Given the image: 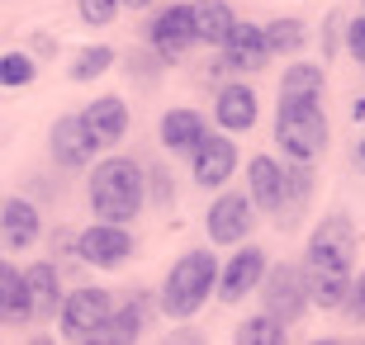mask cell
<instances>
[{
  "label": "cell",
  "mask_w": 365,
  "mask_h": 345,
  "mask_svg": "<svg viewBox=\"0 0 365 345\" xmlns=\"http://www.w3.org/2000/svg\"><path fill=\"white\" fill-rule=\"evenodd\" d=\"M247 180H252V203H257V208H275L280 213V203H284V171L271 156H252L247 161Z\"/></svg>",
  "instance_id": "e0dca14e"
},
{
  "label": "cell",
  "mask_w": 365,
  "mask_h": 345,
  "mask_svg": "<svg viewBox=\"0 0 365 345\" xmlns=\"http://www.w3.org/2000/svg\"><path fill=\"white\" fill-rule=\"evenodd\" d=\"M275 142L284 147L289 161L309 166V161L327 147L323 105H280V114H275Z\"/></svg>",
  "instance_id": "277c9868"
},
{
  "label": "cell",
  "mask_w": 365,
  "mask_h": 345,
  "mask_svg": "<svg viewBox=\"0 0 365 345\" xmlns=\"http://www.w3.org/2000/svg\"><path fill=\"white\" fill-rule=\"evenodd\" d=\"M346 48H351V57L365 67V19H356V24H346Z\"/></svg>",
  "instance_id": "f546056e"
},
{
  "label": "cell",
  "mask_w": 365,
  "mask_h": 345,
  "mask_svg": "<svg viewBox=\"0 0 365 345\" xmlns=\"http://www.w3.org/2000/svg\"><path fill=\"white\" fill-rule=\"evenodd\" d=\"M313 345H337V341H313Z\"/></svg>",
  "instance_id": "836d02e7"
},
{
  "label": "cell",
  "mask_w": 365,
  "mask_h": 345,
  "mask_svg": "<svg viewBox=\"0 0 365 345\" xmlns=\"http://www.w3.org/2000/svg\"><path fill=\"white\" fill-rule=\"evenodd\" d=\"M266 275H271V270H266V251H261V246H247V251H237V255H232V265L223 270L218 298H223V303H242L252 289L266 284Z\"/></svg>",
  "instance_id": "8fae6325"
},
{
  "label": "cell",
  "mask_w": 365,
  "mask_h": 345,
  "mask_svg": "<svg viewBox=\"0 0 365 345\" xmlns=\"http://www.w3.org/2000/svg\"><path fill=\"white\" fill-rule=\"evenodd\" d=\"M214 284H223V279H218L214 251H185L176 265H171L166 284H162V312L166 317H190V312H200Z\"/></svg>",
  "instance_id": "3957f363"
},
{
  "label": "cell",
  "mask_w": 365,
  "mask_h": 345,
  "mask_svg": "<svg viewBox=\"0 0 365 345\" xmlns=\"http://www.w3.org/2000/svg\"><path fill=\"white\" fill-rule=\"evenodd\" d=\"M76 251H81L86 265H95V270H114V265H123V260H128L133 241H128V232H123V227L95 223V227H86L81 237H76Z\"/></svg>",
  "instance_id": "ba28073f"
},
{
  "label": "cell",
  "mask_w": 365,
  "mask_h": 345,
  "mask_svg": "<svg viewBox=\"0 0 365 345\" xmlns=\"http://www.w3.org/2000/svg\"><path fill=\"white\" fill-rule=\"evenodd\" d=\"M0 80H5L10 90L29 85V80H34V57H24V53H5V62H0Z\"/></svg>",
  "instance_id": "4316f807"
},
{
  "label": "cell",
  "mask_w": 365,
  "mask_h": 345,
  "mask_svg": "<svg viewBox=\"0 0 365 345\" xmlns=\"http://www.w3.org/2000/svg\"><path fill=\"white\" fill-rule=\"evenodd\" d=\"M257 203L247 199V194H218L209 203V241L218 246H232V241H242L252 232V218H257Z\"/></svg>",
  "instance_id": "9c48e42d"
},
{
  "label": "cell",
  "mask_w": 365,
  "mask_h": 345,
  "mask_svg": "<svg viewBox=\"0 0 365 345\" xmlns=\"http://www.w3.org/2000/svg\"><path fill=\"white\" fill-rule=\"evenodd\" d=\"M0 237H5V251H24L38 241V208L24 199H5L0 208Z\"/></svg>",
  "instance_id": "9a60e30c"
},
{
  "label": "cell",
  "mask_w": 365,
  "mask_h": 345,
  "mask_svg": "<svg viewBox=\"0 0 365 345\" xmlns=\"http://www.w3.org/2000/svg\"><path fill=\"white\" fill-rule=\"evenodd\" d=\"M143 327H148V303H128V307H119L100 331L86 336L81 345H133L138 336H143Z\"/></svg>",
  "instance_id": "2e32d148"
},
{
  "label": "cell",
  "mask_w": 365,
  "mask_h": 345,
  "mask_svg": "<svg viewBox=\"0 0 365 345\" xmlns=\"http://www.w3.org/2000/svg\"><path fill=\"white\" fill-rule=\"evenodd\" d=\"M204 137L209 133H204V119L195 109H171L162 119V142L171 147V152H190V156H195V147H200Z\"/></svg>",
  "instance_id": "ffe728a7"
},
{
  "label": "cell",
  "mask_w": 365,
  "mask_h": 345,
  "mask_svg": "<svg viewBox=\"0 0 365 345\" xmlns=\"http://www.w3.org/2000/svg\"><path fill=\"white\" fill-rule=\"evenodd\" d=\"M232 166H237V147H232L228 137L209 133V137H204L200 147H195V180H200L204 189H218V185H228Z\"/></svg>",
  "instance_id": "7c38bea8"
},
{
  "label": "cell",
  "mask_w": 365,
  "mask_h": 345,
  "mask_svg": "<svg viewBox=\"0 0 365 345\" xmlns=\"http://www.w3.org/2000/svg\"><path fill=\"white\" fill-rule=\"evenodd\" d=\"M123 5H128V10H148L152 0H123Z\"/></svg>",
  "instance_id": "1f68e13d"
},
{
  "label": "cell",
  "mask_w": 365,
  "mask_h": 345,
  "mask_svg": "<svg viewBox=\"0 0 365 345\" xmlns=\"http://www.w3.org/2000/svg\"><path fill=\"white\" fill-rule=\"evenodd\" d=\"M24 279H29V293H34V312H38V317H53L57 307H67V298H62V284H57V270H53V265L24 270Z\"/></svg>",
  "instance_id": "603a6c76"
},
{
  "label": "cell",
  "mask_w": 365,
  "mask_h": 345,
  "mask_svg": "<svg viewBox=\"0 0 365 345\" xmlns=\"http://www.w3.org/2000/svg\"><path fill=\"white\" fill-rule=\"evenodd\" d=\"M119 5H123V0H76V10H81L86 24H109Z\"/></svg>",
  "instance_id": "83f0119b"
},
{
  "label": "cell",
  "mask_w": 365,
  "mask_h": 345,
  "mask_svg": "<svg viewBox=\"0 0 365 345\" xmlns=\"http://www.w3.org/2000/svg\"><path fill=\"white\" fill-rule=\"evenodd\" d=\"M109 67H114V48H86V53L71 62V80H91Z\"/></svg>",
  "instance_id": "d4e9b609"
},
{
  "label": "cell",
  "mask_w": 365,
  "mask_h": 345,
  "mask_svg": "<svg viewBox=\"0 0 365 345\" xmlns=\"http://www.w3.org/2000/svg\"><path fill=\"white\" fill-rule=\"evenodd\" d=\"M351 260H356V232L346 218H323V227L309 237L304 251V275H309V293L318 307H346L351 298Z\"/></svg>",
  "instance_id": "6da1fadb"
},
{
  "label": "cell",
  "mask_w": 365,
  "mask_h": 345,
  "mask_svg": "<svg viewBox=\"0 0 365 345\" xmlns=\"http://www.w3.org/2000/svg\"><path fill=\"white\" fill-rule=\"evenodd\" d=\"M29 345H53V341H48V336H34V341H29Z\"/></svg>",
  "instance_id": "d6a6232c"
},
{
  "label": "cell",
  "mask_w": 365,
  "mask_h": 345,
  "mask_svg": "<svg viewBox=\"0 0 365 345\" xmlns=\"http://www.w3.org/2000/svg\"><path fill=\"white\" fill-rule=\"evenodd\" d=\"M195 28H200V43H218L223 48L232 38V28H237L228 0H195Z\"/></svg>",
  "instance_id": "7402d4cb"
},
{
  "label": "cell",
  "mask_w": 365,
  "mask_h": 345,
  "mask_svg": "<svg viewBox=\"0 0 365 345\" xmlns=\"http://www.w3.org/2000/svg\"><path fill=\"white\" fill-rule=\"evenodd\" d=\"M109 317H114V303H109L105 289H76V293L67 298V307H62V331L81 345L86 336L100 331Z\"/></svg>",
  "instance_id": "52a82bcc"
},
{
  "label": "cell",
  "mask_w": 365,
  "mask_h": 345,
  "mask_svg": "<svg viewBox=\"0 0 365 345\" xmlns=\"http://www.w3.org/2000/svg\"><path fill=\"white\" fill-rule=\"evenodd\" d=\"M143 180L148 175L138 171V161H128V156L100 161L91 175V213L109 227L133 223L138 208H143Z\"/></svg>",
  "instance_id": "7a4b0ae2"
},
{
  "label": "cell",
  "mask_w": 365,
  "mask_h": 345,
  "mask_svg": "<svg viewBox=\"0 0 365 345\" xmlns=\"http://www.w3.org/2000/svg\"><path fill=\"white\" fill-rule=\"evenodd\" d=\"M223 53H228V67L261 71L266 62H271V38H266V28H257V24H237L232 38L223 43Z\"/></svg>",
  "instance_id": "4fadbf2b"
},
{
  "label": "cell",
  "mask_w": 365,
  "mask_h": 345,
  "mask_svg": "<svg viewBox=\"0 0 365 345\" xmlns=\"http://www.w3.org/2000/svg\"><path fill=\"white\" fill-rule=\"evenodd\" d=\"M261 303H266V317H275L280 327L294 322L299 312L313 303L304 265H275L271 275H266V284H261Z\"/></svg>",
  "instance_id": "5b68a950"
},
{
  "label": "cell",
  "mask_w": 365,
  "mask_h": 345,
  "mask_svg": "<svg viewBox=\"0 0 365 345\" xmlns=\"http://www.w3.org/2000/svg\"><path fill=\"white\" fill-rule=\"evenodd\" d=\"M95 147H100V137L91 133V123H86V114H67V119H57L53 128V156L62 161V166H91L95 161Z\"/></svg>",
  "instance_id": "30bf717a"
},
{
  "label": "cell",
  "mask_w": 365,
  "mask_h": 345,
  "mask_svg": "<svg viewBox=\"0 0 365 345\" xmlns=\"http://www.w3.org/2000/svg\"><path fill=\"white\" fill-rule=\"evenodd\" d=\"M152 48H157V57L162 62H176L185 48H195L200 43V28H195V5H171V10H162L157 19H152Z\"/></svg>",
  "instance_id": "8992f818"
},
{
  "label": "cell",
  "mask_w": 365,
  "mask_h": 345,
  "mask_svg": "<svg viewBox=\"0 0 365 345\" xmlns=\"http://www.w3.org/2000/svg\"><path fill=\"white\" fill-rule=\"evenodd\" d=\"M323 100V67L294 62L280 80V105H318Z\"/></svg>",
  "instance_id": "d6986e66"
},
{
  "label": "cell",
  "mask_w": 365,
  "mask_h": 345,
  "mask_svg": "<svg viewBox=\"0 0 365 345\" xmlns=\"http://www.w3.org/2000/svg\"><path fill=\"white\" fill-rule=\"evenodd\" d=\"M232 345H284V327L275 317H247L242 327H237V341Z\"/></svg>",
  "instance_id": "cb8c5ba5"
},
{
  "label": "cell",
  "mask_w": 365,
  "mask_h": 345,
  "mask_svg": "<svg viewBox=\"0 0 365 345\" xmlns=\"http://www.w3.org/2000/svg\"><path fill=\"white\" fill-rule=\"evenodd\" d=\"M86 123H91V133L100 142H119L123 128H128V105H123L119 95H100L91 109H86Z\"/></svg>",
  "instance_id": "44dd1931"
},
{
  "label": "cell",
  "mask_w": 365,
  "mask_h": 345,
  "mask_svg": "<svg viewBox=\"0 0 365 345\" xmlns=\"http://www.w3.org/2000/svg\"><path fill=\"white\" fill-rule=\"evenodd\" d=\"M214 114L228 133H247V128L257 123V95L247 90V85H228V90H218Z\"/></svg>",
  "instance_id": "ac0fdd59"
},
{
  "label": "cell",
  "mask_w": 365,
  "mask_h": 345,
  "mask_svg": "<svg viewBox=\"0 0 365 345\" xmlns=\"http://www.w3.org/2000/svg\"><path fill=\"white\" fill-rule=\"evenodd\" d=\"M346 312H351V322H365V270L356 275V284H351V298H346Z\"/></svg>",
  "instance_id": "f1b7e54d"
},
{
  "label": "cell",
  "mask_w": 365,
  "mask_h": 345,
  "mask_svg": "<svg viewBox=\"0 0 365 345\" xmlns=\"http://www.w3.org/2000/svg\"><path fill=\"white\" fill-rule=\"evenodd\" d=\"M0 317H5V327H24V322L38 317V312H34L29 279L14 265H0Z\"/></svg>",
  "instance_id": "5bb4252c"
},
{
  "label": "cell",
  "mask_w": 365,
  "mask_h": 345,
  "mask_svg": "<svg viewBox=\"0 0 365 345\" xmlns=\"http://www.w3.org/2000/svg\"><path fill=\"white\" fill-rule=\"evenodd\" d=\"M266 38H271V53H294L304 43V28H299V19H271Z\"/></svg>",
  "instance_id": "484cf974"
},
{
  "label": "cell",
  "mask_w": 365,
  "mask_h": 345,
  "mask_svg": "<svg viewBox=\"0 0 365 345\" xmlns=\"http://www.w3.org/2000/svg\"><path fill=\"white\" fill-rule=\"evenodd\" d=\"M162 345H209V341H204V331H195V327H176Z\"/></svg>",
  "instance_id": "4dcf8cb0"
}]
</instances>
